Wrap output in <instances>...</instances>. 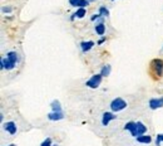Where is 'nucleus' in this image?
Returning a JSON list of instances; mask_svg holds the SVG:
<instances>
[{
    "label": "nucleus",
    "mask_w": 163,
    "mask_h": 146,
    "mask_svg": "<svg viewBox=\"0 0 163 146\" xmlns=\"http://www.w3.org/2000/svg\"><path fill=\"white\" fill-rule=\"evenodd\" d=\"M163 106V98H152L149 101V107L152 110H157Z\"/></svg>",
    "instance_id": "6"
},
{
    "label": "nucleus",
    "mask_w": 163,
    "mask_h": 146,
    "mask_svg": "<svg viewBox=\"0 0 163 146\" xmlns=\"http://www.w3.org/2000/svg\"><path fill=\"white\" fill-rule=\"evenodd\" d=\"M40 146H52V140H50V138H45V140L43 141V144H41Z\"/></svg>",
    "instance_id": "20"
},
{
    "label": "nucleus",
    "mask_w": 163,
    "mask_h": 146,
    "mask_svg": "<svg viewBox=\"0 0 163 146\" xmlns=\"http://www.w3.org/2000/svg\"><path fill=\"white\" fill-rule=\"evenodd\" d=\"M162 142H163V134H159L157 135V138H155V145L159 146Z\"/></svg>",
    "instance_id": "18"
},
{
    "label": "nucleus",
    "mask_w": 163,
    "mask_h": 146,
    "mask_svg": "<svg viewBox=\"0 0 163 146\" xmlns=\"http://www.w3.org/2000/svg\"><path fill=\"white\" fill-rule=\"evenodd\" d=\"M114 119H116V116L113 115L112 112H105V113H103V119H102L103 126H107V125H108L112 120H114Z\"/></svg>",
    "instance_id": "7"
},
{
    "label": "nucleus",
    "mask_w": 163,
    "mask_h": 146,
    "mask_svg": "<svg viewBox=\"0 0 163 146\" xmlns=\"http://www.w3.org/2000/svg\"><path fill=\"white\" fill-rule=\"evenodd\" d=\"M86 13H87L86 9H84V8H80V9L77 10L75 14H73V18H75V17H77V18H83L84 15H86Z\"/></svg>",
    "instance_id": "15"
},
{
    "label": "nucleus",
    "mask_w": 163,
    "mask_h": 146,
    "mask_svg": "<svg viewBox=\"0 0 163 146\" xmlns=\"http://www.w3.org/2000/svg\"><path fill=\"white\" fill-rule=\"evenodd\" d=\"M52 107H53V112H62L60 103L58 101H53L52 102Z\"/></svg>",
    "instance_id": "14"
},
{
    "label": "nucleus",
    "mask_w": 163,
    "mask_h": 146,
    "mask_svg": "<svg viewBox=\"0 0 163 146\" xmlns=\"http://www.w3.org/2000/svg\"><path fill=\"white\" fill-rule=\"evenodd\" d=\"M54 146H59V145H54Z\"/></svg>",
    "instance_id": "24"
},
{
    "label": "nucleus",
    "mask_w": 163,
    "mask_h": 146,
    "mask_svg": "<svg viewBox=\"0 0 163 146\" xmlns=\"http://www.w3.org/2000/svg\"><path fill=\"white\" fill-rule=\"evenodd\" d=\"M95 32L97 34H99V36H103V34L105 33V25L103 23H99L95 25Z\"/></svg>",
    "instance_id": "13"
},
{
    "label": "nucleus",
    "mask_w": 163,
    "mask_h": 146,
    "mask_svg": "<svg viewBox=\"0 0 163 146\" xmlns=\"http://www.w3.org/2000/svg\"><path fill=\"white\" fill-rule=\"evenodd\" d=\"M63 113L62 112H52V113H49L48 115V119L49 120H52V121H58V120H62L63 119Z\"/></svg>",
    "instance_id": "9"
},
{
    "label": "nucleus",
    "mask_w": 163,
    "mask_h": 146,
    "mask_svg": "<svg viewBox=\"0 0 163 146\" xmlns=\"http://www.w3.org/2000/svg\"><path fill=\"white\" fill-rule=\"evenodd\" d=\"M4 130H5V131H8V132H9L10 135H15V134H17V130H18L17 123H15V122H13V121L5 122V123H4Z\"/></svg>",
    "instance_id": "5"
},
{
    "label": "nucleus",
    "mask_w": 163,
    "mask_h": 146,
    "mask_svg": "<svg viewBox=\"0 0 163 146\" xmlns=\"http://www.w3.org/2000/svg\"><path fill=\"white\" fill-rule=\"evenodd\" d=\"M102 77H103V76H102L101 73H99V74H94L89 81H87L86 86H88V87H90V88H97L99 85H101Z\"/></svg>",
    "instance_id": "4"
},
{
    "label": "nucleus",
    "mask_w": 163,
    "mask_h": 146,
    "mask_svg": "<svg viewBox=\"0 0 163 146\" xmlns=\"http://www.w3.org/2000/svg\"><path fill=\"white\" fill-rule=\"evenodd\" d=\"M113 2H114V0H113Z\"/></svg>",
    "instance_id": "25"
},
{
    "label": "nucleus",
    "mask_w": 163,
    "mask_h": 146,
    "mask_svg": "<svg viewBox=\"0 0 163 146\" xmlns=\"http://www.w3.org/2000/svg\"><path fill=\"white\" fill-rule=\"evenodd\" d=\"M124 129L128 130L132 134V136H134L136 138L138 136L144 135L147 131V127L144 126V123H142V122H128V123H125Z\"/></svg>",
    "instance_id": "1"
},
{
    "label": "nucleus",
    "mask_w": 163,
    "mask_h": 146,
    "mask_svg": "<svg viewBox=\"0 0 163 146\" xmlns=\"http://www.w3.org/2000/svg\"><path fill=\"white\" fill-rule=\"evenodd\" d=\"M6 58H8L10 62H13L14 64L18 62V53L17 52H9L8 54H6Z\"/></svg>",
    "instance_id": "12"
},
{
    "label": "nucleus",
    "mask_w": 163,
    "mask_h": 146,
    "mask_svg": "<svg viewBox=\"0 0 163 146\" xmlns=\"http://www.w3.org/2000/svg\"><path fill=\"white\" fill-rule=\"evenodd\" d=\"M93 45H94V42H92V40H88V42H82V43H80V48H82V51H83L84 53L88 52Z\"/></svg>",
    "instance_id": "8"
},
{
    "label": "nucleus",
    "mask_w": 163,
    "mask_h": 146,
    "mask_svg": "<svg viewBox=\"0 0 163 146\" xmlns=\"http://www.w3.org/2000/svg\"><path fill=\"white\" fill-rule=\"evenodd\" d=\"M88 5H89L88 0H80L79 4H78V6H79V8H86V6H88Z\"/></svg>",
    "instance_id": "19"
},
{
    "label": "nucleus",
    "mask_w": 163,
    "mask_h": 146,
    "mask_svg": "<svg viewBox=\"0 0 163 146\" xmlns=\"http://www.w3.org/2000/svg\"><path fill=\"white\" fill-rule=\"evenodd\" d=\"M14 67H15V64H14L13 62H10L8 58H6V59H3V61H2V68H6V69H13Z\"/></svg>",
    "instance_id": "10"
},
{
    "label": "nucleus",
    "mask_w": 163,
    "mask_h": 146,
    "mask_svg": "<svg viewBox=\"0 0 163 146\" xmlns=\"http://www.w3.org/2000/svg\"><path fill=\"white\" fill-rule=\"evenodd\" d=\"M80 0H69V3L72 6H78V4H79Z\"/></svg>",
    "instance_id": "21"
},
{
    "label": "nucleus",
    "mask_w": 163,
    "mask_h": 146,
    "mask_svg": "<svg viewBox=\"0 0 163 146\" xmlns=\"http://www.w3.org/2000/svg\"><path fill=\"white\" fill-rule=\"evenodd\" d=\"M99 14H101V17H108L109 15V11L104 8V6H102V8H99Z\"/></svg>",
    "instance_id": "17"
},
{
    "label": "nucleus",
    "mask_w": 163,
    "mask_h": 146,
    "mask_svg": "<svg viewBox=\"0 0 163 146\" xmlns=\"http://www.w3.org/2000/svg\"><path fill=\"white\" fill-rule=\"evenodd\" d=\"M109 73H110V66L109 64L104 66L103 69H102V72H101V74L103 76V77H105V76H109Z\"/></svg>",
    "instance_id": "16"
},
{
    "label": "nucleus",
    "mask_w": 163,
    "mask_h": 146,
    "mask_svg": "<svg viewBox=\"0 0 163 146\" xmlns=\"http://www.w3.org/2000/svg\"><path fill=\"white\" fill-rule=\"evenodd\" d=\"M9 146H15V145H14V144H11V145H9Z\"/></svg>",
    "instance_id": "23"
},
{
    "label": "nucleus",
    "mask_w": 163,
    "mask_h": 146,
    "mask_svg": "<svg viewBox=\"0 0 163 146\" xmlns=\"http://www.w3.org/2000/svg\"><path fill=\"white\" fill-rule=\"evenodd\" d=\"M151 66H152V69L155 72V74H157L158 77H161L163 74V61L162 59H153Z\"/></svg>",
    "instance_id": "3"
},
{
    "label": "nucleus",
    "mask_w": 163,
    "mask_h": 146,
    "mask_svg": "<svg viewBox=\"0 0 163 146\" xmlns=\"http://www.w3.org/2000/svg\"><path fill=\"white\" fill-rule=\"evenodd\" d=\"M88 2H89V3H90V2H95V0H88Z\"/></svg>",
    "instance_id": "22"
},
{
    "label": "nucleus",
    "mask_w": 163,
    "mask_h": 146,
    "mask_svg": "<svg viewBox=\"0 0 163 146\" xmlns=\"http://www.w3.org/2000/svg\"><path fill=\"white\" fill-rule=\"evenodd\" d=\"M127 107V102L120 98V97H118V98H114L112 102H110V110L113 111V112H119V111H122Z\"/></svg>",
    "instance_id": "2"
},
{
    "label": "nucleus",
    "mask_w": 163,
    "mask_h": 146,
    "mask_svg": "<svg viewBox=\"0 0 163 146\" xmlns=\"http://www.w3.org/2000/svg\"><path fill=\"white\" fill-rule=\"evenodd\" d=\"M137 141L140 142V144H149L152 141V137L151 136H146V135H142V136H138L137 137Z\"/></svg>",
    "instance_id": "11"
}]
</instances>
